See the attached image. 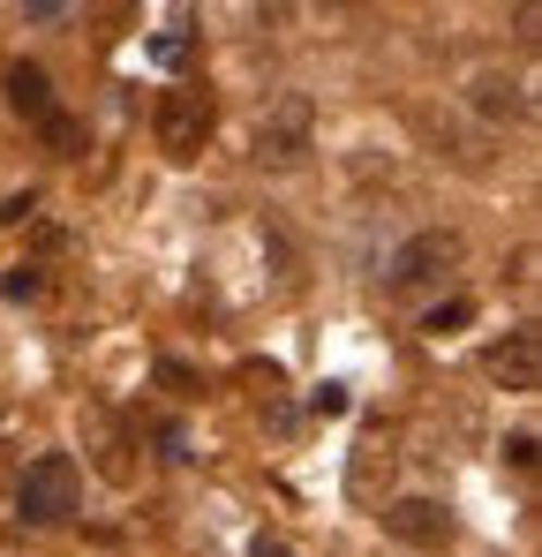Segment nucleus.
I'll return each mask as SVG.
<instances>
[{
  "instance_id": "obj_1",
  "label": "nucleus",
  "mask_w": 542,
  "mask_h": 557,
  "mask_svg": "<svg viewBox=\"0 0 542 557\" xmlns=\"http://www.w3.org/2000/svg\"><path fill=\"white\" fill-rule=\"evenodd\" d=\"M76 497H84V474L69 453H46V460L23 467V482H15V512L30 520V528H53V520H69L76 512Z\"/></svg>"
},
{
  "instance_id": "obj_2",
  "label": "nucleus",
  "mask_w": 542,
  "mask_h": 557,
  "mask_svg": "<svg viewBox=\"0 0 542 557\" xmlns=\"http://www.w3.org/2000/svg\"><path fill=\"white\" fill-rule=\"evenodd\" d=\"M459 257H467V242H459L452 226H422V234H407V242L384 257V286H392V294L438 286L445 272H459Z\"/></svg>"
},
{
  "instance_id": "obj_3",
  "label": "nucleus",
  "mask_w": 542,
  "mask_h": 557,
  "mask_svg": "<svg viewBox=\"0 0 542 557\" xmlns=\"http://www.w3.org/2000/svg\"><path fill=\"white\" fill-rule=\"evenodd\" d=\"M309 144H317V106H309L301 91L271 98L264 121H257V159H264V166H301Z\"/></svg>"
},
{
  "instance_id": "obj_4",
  "label": "nucleus",
  "mask_w": 542,
  "mask_h": 557,
  "mask_svg": "<svg viewBox=\"0 0 542 557\" xmlns=\"http://www.w3.org/2000/svg\"><path fill=\"white\" fill-rule=\"evenodd\" d=\"M211 121H219V113H211V91H188V84H181V91L159 98V144H167L174 159H196V151H204Z\"/></svg>"
},
{
  "instance_id": "obj_5",
  "label": "nucleus",
  "mask_w": 542,
  "mask_h": 557,
  "mask_svg": "<svg viewBox=\"0 0 542 557\" xmlns=\"http://www.w3.org/2000/svg\"><path fill=\"white\" fill-rule=\"evenodd\" d=\"M384 535H392V543H415V550H438L452 535V512L438 497H392V505H384Z\"/></svg>"
},
{
  "instance_id": "obj_6",
  "label": "nucleus",
  "mask_w": 542,
  "mask_h": 557,
  "mask_svg": "<svg viewBox=\"0 0 542 557\" xmlns=\"http://www.w3.org/2000/svg\"><path fill=\"white\" fill-rule=\"evenodd\" d=\"M467 106L482 121H528V84L505 69H482V76H467Z\"/></svg>"
},
{
  "instance_id": "obj_7",
  "label": "nucleus",
  "mask_w": 542,
  "mask_h": 557,
  "mask_svg": "<svg viewBox=\"0 0 542 557\" xmlns=\"http://www.w3.org/2000/svg\"><path fill=\"white\" fill-rule=\"evenodd\" d=\"M490 370H497L505 392H535V384H542V339H535V324L505 332V347L490 355Z\"/></svg>"
},
{
  "instance_id": "obj_8",
  "label": "nucleus",
  "mask_w": 542,
  "mask_h": 557,
  "mask_svg": "<svg viewBox=\"0 0 542 557\" xmlns=\"http://www.w3.org/2000/svg\"><path fill=\"white\" fill-rule=\"evenodd\" d=\"M8 106L30 113V121H53V84H46V69H8Z\"/></svg>"
},
{
  "instance_id": "obj_9",
  "label": "nucleus",
  "mask_w": 542,
  "mask_h": 557,
  "mask_svg": "<svg viewBox=\"0 0 542 557\" xmlns=\"http://www.w3.org/2000/svg\"><path fill=\"white\" fill-rule=\"evenodd\" d=\"M467 317H475V309H467V301H445V309H438V317H430V332H438V339H445V332H459V324H467Z\"/></svg>"
},
{
  "instance_id": "obj_10",
  "label": "nucleus",
  "mask_w": 542,
  "mask_h": 557,
  "mask_svg": "<svg viewBox=\"0 0 542 557\" xmlns=\"http://www.w3.org/2000/svg\"><path fill=\"white\" fill-rule=\"evenodd\" d=\"M505 460H513V467H535V430H513V445H505Z\"/></svg>"
},
{
  "instance_id": "obj_11",
  "label": "nucleus",
  "mask_w": 542,
  "mask_h": 557,
  "mask_svg": "<svg viewBox=\"0 0 542 557\" xmlns=\"http://www.w3.org/2000/svg\"><path fill=\"white\" fill-rule=\"evenodd\" d=\"M0 286H8V294H15V301H23V294H38V272H30V264H15V272L0 278Z\"/></svg>"
},
{
  "instance_id": "obj_12",
  "label": "nucleus",
  "mask_w": 542,
  "mask_h": 557,
  "mask_svg": "<svg viewBox=\"0 0 542 557\" xmlns=\"http://www.w3.org/2000/svg\"><path fill=\"white\" fill-rule=\"evenodd\" d=\"M249 557H294V550H286V543H257Z\"/></svg>"
}]
</instances>
